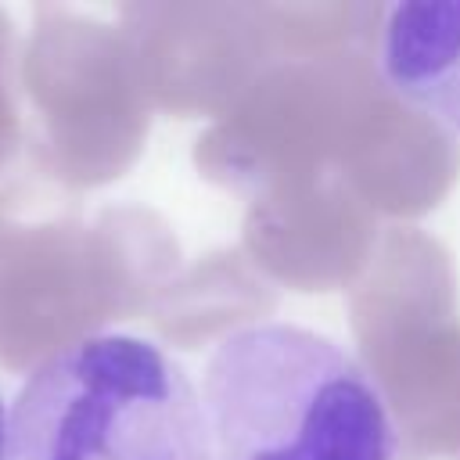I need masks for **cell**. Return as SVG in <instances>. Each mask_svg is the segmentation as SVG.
<instances>
[{"mask_svg": "<svg viewBox=\"0 0 460 460\" xmlns=\"http://www.w3.org/2000/svg\"><path fill=\"white\" fill-rule=\"evenodd\" d=\"M216 460H392L385 392L341 345L295 323L230 331L205 370Z\"/></svg>", "mask_w": 460, "mask_h": 460, "instance_id": "1", "label": "cell"}, {"mask_svg": "<svg viewBox=\"0 0 460 460\" xmlns=\"http://www.w3.org/2000/svg\"><path fill=\"white\" fill-rule=\"evenodd\" d=\"M7 460H216L187 370L133 334L47 356L7 413Z\"/></svg>", "mask_w": 460, "mask_h": 460, "instance_id": "2", "label": "cell"}, {"mask_svg": "<svg viewBox=\"0 0 460 460\" xmlns=\"http://www.w3.org/2000/svg\"><path fill=\"white\" fill-rule=\"evenodd\" d=\"M377 72L406 108L460 133V0L385 7Z\"/></svg>", "mask_w": 460, "mask_h": 460, "instance_id": "3", "label": "cell"}, {"mask_svg": "<svg viewBox=\"0 0 460 460\" xmlns=\"http://www.w3.org/2000/svg\"><path fill=\"white\" fill-rule=\"evenodd\" d=\"M0 460H7V410L0 399Z\"/></svg>", "mask_w": 460, "mask_h": 460, "instance_id": "4", "label": "cell"}]
</instances>
